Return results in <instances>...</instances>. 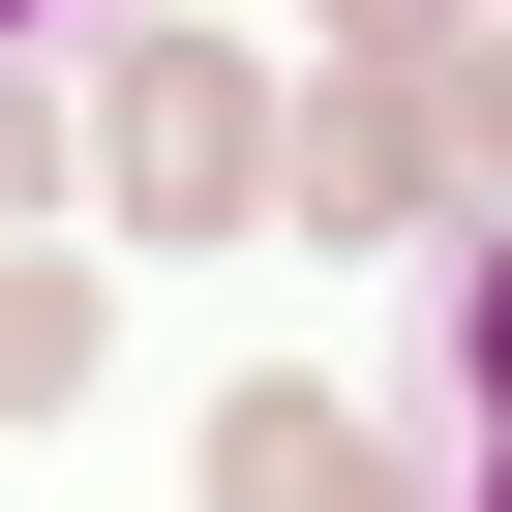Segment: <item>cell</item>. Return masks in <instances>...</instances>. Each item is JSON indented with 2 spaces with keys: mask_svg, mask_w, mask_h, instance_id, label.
<instances>
[{
  "mask_svg": "<svg viewBox=\"0 0 512 512\" xmlns=\"http://www.w3.org/2000/svg\"><path fill=\"white\" fill-rule=\"evenodd\" d=\"M422 121H452V181L512 211V0H452V31H422Z\"/></svg>",
  "mask_w": 512,
  "mask_h": 512,
  "instance_id": "cell-5",
  "label": "cell"
},
{
  "mask_svg": "<svg viewBox=\"0 0 512 512\" xmlns=\"http://www.w3.org/2000/svg\"><path fill=\"white\" fill-rule=\"evenodd\" d=\"M452 392H482V482H512V241L452 272Z\"/></svg>",
  "mask_w": 512,
  "mask_h": 512,
  "instance_id": "cell-6",
  "label": "cell"
},
{
  "mask_svg": "<svg viewBox=\"0 0 512 512\" xmlns=\"http://www.w3.org/2000/svg\"><path fill=\"white\" fill-rule=\"evenodd\" d=\"M211 512H392V422L362 392H211Z\"/></svg>",
  "mask_w": 512,
  "mask_h": 512,
  "instance_id": "cell-3",
  "label": "cell"
},
{
  "mask_svg": "<svg viewBox=\"0 0 512 512\" xmlns=\"http://www.w3.org/2000/svg\"><path fill=\"white\" fill-rule=\"evenodd\" d=\"M272 211H302V241H452V121H422V61L272 91Z\"/></svg>",
  "mask_w": 512,
  "mask_h": 512,
  "instance_id": "cell-2",
  "label": "cell"
},
{
  "mask_svg": "<svg viewBox=\"0 0 512 512\" xmlns=\"http://www.w3.org/2000/svg\"><path fill=\"white\" fill-rule=\"evenodd\" d=\"M0 31H31V0H0Z\"/></svg>",
  "mask_w": 512,
  "mask_h": 512,
  "instance_id": "cell-9",
  "label": "cell"
},
{
  "mask_svg": "<svg viewBox=\"0 0 512 512\" xmlns=\"http://www.w3.org/2000/svg\"><path fill=\"white\" fill-rule=\"evenodd\" d=\"M31 181H61V121H31V61H0V211H31Z\"/></svg>",
  "mask_w": 512,
  "mask_h": 512,
  "instance_id": "cell-8",
  "label": "cell"
},
{
  "mask_svg": "<svg viewBox=\"0 0 512 512\" xmlns=\"http://www.w3.org/2000/svg\"><path fill=\"white\" fill-rule=\"evenodd\" d=\"M91 211L121 241H241V211H272V61H241V31H121L91 61Z\"/></svg>",
  "mask_w": 512,
  "mask_h": 512,
  "instance_id": "cell-1",
  "label": "cell"
},
{
  "mask_svg": "<svg viewBox=\"0 0 512 512\" xmlns=\"http://www.w3.org/2000/svg\"><path fill=\"white\" fill-rule=\"evenodd\" d=\"M302 31H332V61H422V31H452V0H302Z\"/></svg>",
  "mask_w": 512,
  "mask_h": 512,
  "instance_id": "cell-7",
  "label": "cell"
},
{
  "mask_svg": "<svg viewBox=\"0 0 512 512\" xmlns=\"http://www.w3.org/2000/svg\"><path fill=\"white\" fill-rule=\"evenodd\" d=\"M61 392H91V272L0 211V422H61Z\"/></svg>",
  "mask_w": 512,
  "mask_h": 512,
  "instance_id": "cell-4",
  "label": "cell"
}]
</instances>
